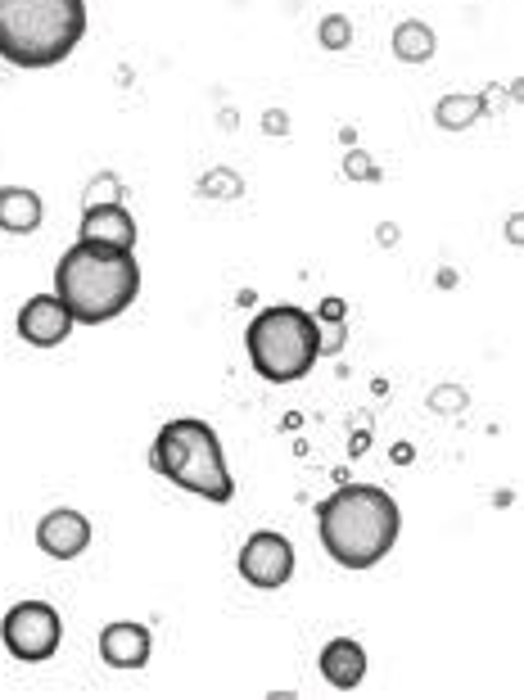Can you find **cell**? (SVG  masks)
I'll use <instances>...</instances> for the list:
<instances>
[{"mask_svg": "<svg viewBox=\"0 0 524 700\" xmlns=\"http://www.w3.org/2000/svg\"><path fill=\"white\" fill-rule=\"evenodd\" d=\"M55 294L68 308L73 326H105L122 317L140 294L136 248L105 240H77L55 267Z\"/></svg>", "mask_w": 524, "mask_h": 700, "instance_id": "1", "label": "cell"}, {"mask_svg": "<svg viewBox=\"0 0 524 700\" xmlns=\"http://www.w3.org/2000/svg\"><path fill=\"white\" fill-rule=\"evenodd\" d=\"M398 529H403L398 502L375 484H344L317 507V538L325 556L344 570L379 565L394 552Z\"/></svg>", "mask_w": 524, "mask_h": 700, "instance_id": "2", "label": "cell"}, {"mask_svg": "<svg viewBox=\"0 0 524 700\" xmlns=\"http://www.w3.org/2000/svg\"><path fill=\"white\" fill-rule=\"evenodd\" d=\"M86 36V0H0V60L55 68Z\"/></svg>", "mask_w": 524, "mask_h": 700, "instance_id": "3", "label": "cell"}, {"mask_svg": "<svg viewBox=\"0 0 524 700\" xmlns=\"http://www.w3.org/2000/svg\"><path fill=\"white\" fill-rule=\"evenodd\" d=\"M150 466H154V475L172 479L177 488L195 492V497H208L217 507L235 497V479L226 470L217 429L208 421H195V416L168 421L150 447Z\"/></svg>", "mask_w": 524, "mask_h": 700, "instance_id": "4", "label": "cell"}, {"mask_svg": "<svg viewBox=\"0 0 524 700\" xmlns=\"http://www.w3.org/2000/svg\"><path fill=\"white\" fill-rule=\"evenodd\" d=\"M245 348L267 384H295L321 358V326L303 308H263L245 330Z\"/></svg>", "mask_w": 524, "mask_h": 700, "instance_id": "5", "label": "cell"}, {"mask_svg": "<svg viewBox=\"0 0 524 700\" xmlns=\"http://www.w3.org/2000/svg\"><path fill=\"white\" fill-rule=\"evenodd\" d=\"M0 641H6V651L23 665L51 660L60 651V641H64L60 611L45 606V602H19L6 619H0Z\"/></svg>", "mask_w": 524, "mask_h": 700, "instance_id": "6", "label": "cell"}, {"mask_svg": "<svg viewBox=\"0 0 524 700\" xmlns=\"http://www.w3.org/2000/svg\"><path fill=\"white\" fill-rule=\"evenodd\" d=\"M295 574V542L285 538V533H254L245 547H240V579L258 592H276L285 587Z\"/></svg>", "mask_w": 524, "mask_h": 700, "instance_id": "7", "label": "cell"}, {"mask_svg": "<svg viewBox=\"0 0 524 700\" xmlns=\"http://www.w3.org/2000/svg\"><path fill=\"white\" fill-rule=\"evenodd\" d=\"M73 335V317L60 304V294H36L19 308V339L32 348H55Z\"/></svg>", "mask_w": 524, "mask_h": 700, "instance_id": "8", "label": "cell"}, {"mask_svg": "<svg viewBox=\"0 0 524 700\" xmlns=\"http://www.w3.org/2000/svg\"><path fill=\"white\" fill-rule=\"evenodd\" d=\"M36 547H41V552L51 556V561H77L86 547H90V520H86L82 511H68V507L41 516V524H36Z\"/></svg>", "mask_w": 524, "mask_h": 700, "instance_id": "9", "label": "cell"}, {"mask_svg": "<svg viewBox=\"0 0 524 700\" xmlns=\"http://www.w3.org/2000/svg\"><path fill=\"white\" fill-rule=\"evenodd\" d=\"M100 660L109 669H146L150 665V628L118 619L100 633Z\"/></svg>", "mask_w": 524, "mask_h": 700, "instance_id": "10", "label": "cell"}, {"mask_svg": "<svg viewBox=\"0 0 524 700\" xmlns=\"http://www.w3.org/2000/svg\"><path fill=\"white\" fill-rule=\"evenodd\" d=\"M317 665H321V678L335 687V691H353V687L366 678V651H362V641H353V637L325 641Z\"/></svg>", "mask_w": 524, "mask_h": 700, "instance_id": "11", "label": "cell"}, {"mask_svg": "<svg viewBox=\"0 0 524 700\" xmlns=\"http://www.w3.org/2000/svg\"><path fill=\"white\" fill-rule=\"evenodd\" d=\"M136 218L122 209V204H90L82 213V240H105V244H118V248H136Z\"/></svg>", "mask_w": 524, "mask_h": 700, "instance_id": "12", "label": "cell"}, {"mask_svg": "<svg viewBox=\"0 0 524 700\" xmlns=\"http://www.w3.org/2000/svg\"><path fill=\"white\" fill-rule=\"evenodd\" d=\"M41 194L28 190V185H6L0 190V231H10V235H32L41 231Z\"/></svg>", "mask_w": 524, "mask_h": 700, "instance_id": "13", "label": "cell"}, {"mask_svg": "<svg viewBox=\"0 0 524 700\" xmlns=\"http://www.w3.org/2000/svg\"><path fill=\"white\" fill-rule=\"evenodd\" d=\"M394 55L403 64H425L435 55V28L430 23H420V19H407L394 28Z\"/></svg>", "mask_w": 524, "mask_h": 700, "instance_id": "14", "label": "cell"}, {"mask_svg": "<svg viewBox=\"0 0 524 700\" xmlns=\"http://www.w3.org/2000/svg\"><path fill=\"white\" fill-rule=\"evenodd\" d=\"M474 118H484V95H443L435 105V123L443 131H461Z\"/></svg>", "mask_w": 524, "mask_h": 700, "instance_id": "15", "label": "cell"}, {"mask_svg": "<svg viewBox=\"0 0 524 700\" xmlns=\"http://www.w3.org/2000/svg\"><path fill=\"white\" fill-rule=\"evenodd\" d=\"M317 41H321L325 50H349V45H353V23H349V14H325L321 28H317Z\"/></svg>", "mask_w": 524, "mask_h": 700, "instance_id": "16", "label": "cell"}, {"mask_svg": "<svg viewBox=\"0 0 524 700\" xmlns=\"http://www.w3.org/2000/svg\"><path fill=\"white\" fill-rule=\"evenodd\" d=\"M200 185H204V194H222V199L240 194V177H235V172H213V177H204Z\"/></svg>", "mask_w": 524, "mask_h": 700, "instance_id": "17", "label": "cell"}, {"mask_svg": "<svg viewBox=\"0 0 524 700\" xmlns=\"http://www.w3.org/2000/svg\"><path fill=\"white\" fill-rule=\"evenodd\" d=\"M344 172H349V177H375V168H371V163L357 155V149H353V155L344 159Z\"/></svg>", "mask_w": 524, "mask_h": 700, "instance_id": "18", "label": "cell"}, {"mask_svg": "<svg viewBox=\"0 0 524 700\" xmlns=\"http://www.w3.org/2000/svg\"><path fill=\"white\" fill-rule=\"evenodd\" d=\"M263 127H267L271 136H280V131H290V123H285V114H280V109H271V114L263 118Z\"/></svg>", "mask_w": 524, "mask_h": 700, "instance_id": "19", "label": "cell"}]
</instances>
